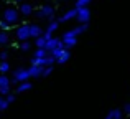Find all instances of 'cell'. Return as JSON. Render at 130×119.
<instances>
[{
	"instance_id": "18",
	"label": "cell",
	"mask_w": 130,
	"mask_h": 119,
	"mask_svg": "<svg viewBox=\"0 0 130 119\" xmlns=\"http://www.w3.org/2000/svg\"><path fill=\"white\" fill-rule=\"evenodd\" d=\"M64 50H66V48H64V45H61V46H58V48H54L53 51H51V55H53L54 58L58 60V58H59V56H61V53L64 51Z\"/></svg>"
},
{
	"instance_id": "28",
	"label": "cell",
	"mask_w": 130,
	"mask_h": 119,
	"mask_svg": "<svg viewBox=\"0 0 130 119\" xmlns=\"http://www.w3.org/2000/svg\"><path fill=\"white\" fill-rule=\"evenodd\" d=\"M5 99H7V103H8V104H12V103H15L17 98H15V94L10 93V94H7V96H5Z\"/></svg>"
},
{
	"instance_id": "29",
	"label": "cell",
	"mask_w": 130,
	"mask_h": 119,
	"mask_svg": "<svg viewBox=\"0 0 130 119\" xmlns=\"http://www.w3.org/2000/svg\"><path fill=\"white\" fill-rule=\"evenodd\" d=\"M7 58H8V53L7 51H0V61H7Z\"/></svg>"
},
{
	"instance_id": "31",
	"label": "cell",
	"mask_w": 130,
	"mask_h": 119,
	"mask_svg": "<svg viewBox=\"0 0 130 119\" xmlns=\"http://www.w3.org/2000/svg\"><path fill=\"white\" fill-rule=\"evenodd\" d=\"M114 114H115V109L109 111V114H107V116H105V119H114Z\"/></svg>"
},
{
	"instance_id": "11",
	"label": "cell",
	"mask_w": 130,
	"mask_h": 119,
	"mask_svg": "<svg viewBox=\"0 0 130 119\" xmlns=\"http://www.w3.org/2000/svg\"><path fill=\"white\" fill-rule=\"evenodd\" d=\"M76 17H77V8H71V10H68V12L64 13L63 18H61L59 22H69V20L76 18Z\"/></svg>"
},
{
	"instance_id": "3",
	"label": "cell",
	"mask_w": 130,
	"mask_h": 119,
	"mask_svg": "<svg viewBox=\"0 0 130 119\" xmlns=\"http://www.w3.org/2000/svg\"><path fill=\"white\" fill-rule=\"evenodd\" d=\"M28 80H30V71L25 70V68H18L13 73L12 83H23V81H28Z\"/></svg>"
},
{
	"instance_id": "24",
	"label": "cell",
	"mask_w": 130,
	"mask_h": 119,
	"mask_svg": "<svg viewBox=\"0 0 130 119\" xmlns=\"http://www.w3.org/2000/svg\"><path fill=\"white\" fill-rule=\"evenodd\" d=\"M91 2L92 0H76V7L77 8H79V7H87Z\"/></svg>"
},
{
	"instance_id": "2",
	"label": "cell",
	"mask_w": 130,
	"mask_h": 119,
	"mask_svg": "<svg viewBox=\"0 0 130 119\" xmlns=\"http://www.w3.org/2000/svg\"><path fill=\"white\" fill-rule=\"evenodd\" d=\"M63 45H64V48L66 50H69V48H73V46H76V43H77V35L73 32V30H69V32H66L63 35Z\"/></svg>"
},
{
	"instance_id": "21",
	"label": "cell",
	"mask_w": 130,
	"mask_h": 119,
	"mask_svg": "<svg viewBox=\"0 0 130 119\" xmlns=\"http://www.w3.org/2000/svg\"><path fill=\"white\" fill-rule=\"evenodd\" d=\"M44 56H48V51L44 48H36L35 51V58H44Z\"/></svg>"
},
{
	"instance_id": "19",
	"label": "cell",
	"mask_w": 130,
	"mask_h": 119,
	"mask_svg": "<svg viewBox=\"0 0 130 119\" xmlns=\"http://www.w3.org/2000/svg\"><path fill=\"white\" fill-rule=\"evenodd\" d=\"M86 30H87V23H81V25H79V27H76L73 32L76 33V35H81V33H84Z\"/></svg>"
},
{
	"instance_id": "6",
	"label": "cell",
	"mask_w": 130,
	"mask_h": 119,
	"mask_svg": "<svg viewBox=\"0 0 130 119\" xmlns=\"http://www.w3.org/2000/svg\"><path fill=\"white\" fill-rule=\"evenodd\" d=\"M36 15L40 17V18H50V20H54V8L51 5H43L41 8L38 10V13Z\"/></svg>"
},
{
	"instance_id": "15",
	"label": "cell",
	"mask_w": 130,
	"mask_h": 119,
	"mask_svg": "<svg viewBox=\"0 0 130 119\" xmlns=\"http://www.w3.org/2000/svg\"><path fill=\"white\" fill-rule=\"evenodd\" d=\"M58 27H59V22H56V20H51L50 25H48V28H46V33H51V35H53V33L58 30Z\"/></svg>"
},
{
	"instance_id": "22",
	"label": "cell",
	"mask_w": 130,
	"mask_h": 119,
	"mask_svg": "<svg viewBox=\"0 0 130 119\" xmlns=\"http://www.w3.org/2000/svg\"><path fill=\"white\" fill-rule=\"evenodd\" d=\"M8 33L7 32H0V45H7L8 43Z\"/></svg>"
},
{
	"instance_id": "32",
	"label": "cell",
	"mask_w": 130,
	"mask_h": 119,
	"mask_svg": "<svg viewBox=\"0 0 130 119\" xmlns=\"http://www.w3.org/2000/svg\"><path fill=\"white\" fill-rule=\"evenodd\" d=\"M124 111H125L127 114H130V104H128V103H127V104L124 106Z\"/></svg>"
},
{
	"instance_id": "9",
	"label": "cell",
	"mask_w": 130,
	"mask_h": 119,
	"mask_svg": "<svg viewBox=\"0 0 130 119\" xmlns=\"http://www.w3.org/2000/svg\"><path fill=\"white\" fill-rule=\"evenodd\" d=\"M63 45V42H61V40H58V38H50L46 42V46H44V50H46V51H53L54 48H58V46H61Z\"/></svg>"
},
{
	"instance_id": "12",
	"label": "cell",
	"mask_w": 130,
	"mask_h": 119,
	"mask_svg": "<svg viewBox=\"0 0 130 119\" xmlns=\"http://www.w3.org/2000/svg\"><path fill=\"white\" fill-rule=\"evenodd\" d=\"M41 35H43L41 27H38V25H30V36H31V38H38V36H41Z\"/></svg>"
},
{
	"instance_id": "23",
	"label": "cell",
	"mask_w": 130,
	"mask_h": 119,
	"mask_svg": "<svg viewBox=\"0 0 130 119\" xmlns=\"http://www.w3.org/2000/svg\"><path fill=\"white\" fill-rule=\"evenodd\" d=\"M8 106H10V104L7 103L5 96H2V94H0V111H5V109H7Z\"/></svg>"
},
{
	"instance_id": "7",
	"label": "cell",
	"mask_w": 130,
	"mask_h": 119,
	"mask_svg": "<svg viewBox=\"0 0 130 119\" xmlns=\"http://www.w3.org/2000/svg\"><path fill=\"white\" fill-rule=\"evenodd\" d=\"M89 18H91V12H89L87 7H79L77 8V20L81 23H87Z\"/></svg>"
},
{
	"instance_id": "10",
	"label": "cell",
	"mask_w": 130,
	"mask_h": 119,
	"mask_svg": "<svg viewBox=\"0 0 130 119\" xmlns=\"http://www.w3.org/2000/svg\"><path fill=\"white\" fill-rule=\"evenodd\" d=\"M33 88V84L30 83V81H23V83H18V86H17V93L22 94V93H26V91H30Z\"/></svg>"
},
{
	"instance_id": "8",
	"label": "cell",
	"mask_w": 130,
	"mask_h": 119,
	"mask_svg": "<svg viewBox=\"0 0 130 119\" xmlns=\"http://www.w3.org/2000/svg\"><path fill=\"white\" fill-rule=\"evenodd\" d=\"M43 70H44V66L31 64V66L28 68V71H30V78H40V76H43Z\"/></svg>"
},
{
	"instance_id": "30",
	"label": "cell",
	"mask_w": 130,
	"mask_h": 119,
	"mask_svg": "<svg viewBox=\"0 0 130 119\" xmlns=\"http://www.w3.org/2000/svg\"><path fill=\"white\" fill-rule=\"evenodd\" d=\"M114 119H122V111L115 109V114H114Z\"/></svg>"
},
{
	"instance_id": "33",
	"label": "cell",
	"mask_w": 130,
	"mask_h": 119,
	"mask_svg": "<svg viewBox=\"0 0 130 119\" xmlns=\"http://www.w3.org/2000/svg\"><path fill=\"white\" fill-rule=\"evenodd\" d=\"M13 2H23V0H13Z\"/></svg>"
},
{
	"instance_id": "14",
	"label": "cell",
	"mask_w": 130,
	"mask_h": 119,
	"mask_svg": "<svg viewBox=\"0 0 130 119\" xmlns=\"http://www.w3.org/2000/svg\"><path fill=\"white\" fill-rule=\"evenodd\" d=\"M69 58H71V53H69V50H64V51L61 53V56L56 60V63H59V64H64V63H66V61L69 60Z\"/></svg>"
},
{
	"instance_id": "20",
	"label": "cell",
	"mask_w": 130,
	"mask_h": 119,
	"mask_svg": "<svg viewBox=\"0 0 130 119\" xmlns=\"http://www.w3.org/2000/svg\"><path fill=\"white\" fill-rule=\"evenodd\" d=\"M8 71H10V64L7 63V61H0V73L5 74V73H8Z\"/></svg>"
},
{
	"instance_id": "27",
	"label": "cell",
	"mask_w": 130,
	"mask_h": 119,
	"mask_svg": "<svg viewBox=\"0 0 130 119\" xmlns=\"http://www.w3.org/2000/svg\"><path fill=\"white\" fill-rule=\"evenodd\" d=\"M51 73H53V66H44V70H43V76L46 78V76H50Z\"/></svg>"
},
{
	"instance_id": "25",
	"label": "cell",
	"mask_w": 130,
	"mask_h": 119,
	"mask_svg": "<svg viewBox=\"0 0 130 119\" xmlns=\"http://www.w3.org/2000/svg\"><path fill=\"white\" fill-rule=\"evenodd\" d=\"M30 43L28 42H22V45H20V50H22V51H30Z\"/></svg>"
},
{
	"instance_id": "34",
	"label": "cell",
	"mask_w": 130,
	"mask_h": 119,
	"mask_svg": "<svg viewBox=\"0 0 130 119\" xmlns=\"http://www.w3.org/2000/svg\"><path fill=\"white\" fill-rule=\"evenodd\" d=\"M63 2H66V0H63Z\"/></svg>"
},
{
	"instance_id": "4",
	"label": "cell",
	"mask_w": 130,
	"mask_h": 119,
	"mask_svg": "<svg viewBox=\"0 0 130 119\" xmlns=\"http://www.w3.org/2000/svg\"><path fill=\"white\" fill-rule=\"evenodd\" d=\"M17 40H20V42H28L31 36H30V25H20L17 27Z\"/></svg>"
},
{
	"instance_id": "17",
	"label": "cell",
	"mask_w": 130,
	"mask_h": 119,
	"mask_svg": "<svg viewBox=\"0 0 130 119\" xmlns=\"http://www.w3.org/2000/svg\"><path fill=\"white\" fill-rule=\"evenodd\" d=\"M46 42H48V40L44 38L43 35L38 36V38H35V45L38 46V48H44V46H46Z\"/></svg>"
},
{
	"instance_id": "13",
	"label": "cell",
	"mask_w": 130,
	"mask_h": 119,
	"mask_svg": "<svg viewBox=\"0 0 130 119\" xmlns=\"http://www.w3.org/2000/svg\"><path fill=\"white\" fill-rule=\"evenodd\" d=\"M22 15H25V17H28V15H31L33 13V7L30 5V3H22L20 5V10H18Z\"/></svg>"
},
{
	"instance_id": "26",
	"label": "cell",
	"mask_w": 130,
	"mask_h": 119,
	"mask_svg": "<svg viewBox=\"0 0 130 119\" xmlns=\"http://www.w3.org/2000/svg\"><path fill=\"white\" fill-rule=\"evenodd\" d=\"M8 28H10V25H8V23H7L5 20H0V30H2V32H7Z\"/></svg>"
},
{
	"instance_id": "5",
	"label": "cell",
	"mask_w": 130,
	"mask_h": 119,
	"mask_svg": "<svg viewBox=\"0 0 130 119\" xmlns=\"http://www.w3.org/2000/svg\"><path fill=\"white\" fill-rule=\"evenodd\" d=\"M10 84H12V80L7 74H0V94L2 96L10 94Z\"/></svg>"
},
{
	"instance_id": "1",
	"label": "cell",
	"mask_w": 130,
	"mask_h": 119,
	"mask_svg": "<svg viewBox=\"0 0 130 119\" xmlns=\"http://www.w3.org/2000/svg\"><path fill=\"white\" fill-rule=\"evenodd\" d=\"M2 20H5V22L8 23L10 27H12V25H15V23L20 20V12H18L17 8H13V7H7V8L3 10Z\"/></svg>"
},
{
	"instance_id": "16",
	"label": "cell",
	"mask_w": 130,
	"mask_h": 119,
	"mask_svg": "<svg viewBox=\"0 0 130 119\" xmlns=\"http://www.w3.org/2000/svg\"><path fill=\"white\" fill-rule=\"evenodd\" d=\"M54 61H56V58H54L51 53H48V56H44V58H43V66H53Z\"/></svg>"
}]
</instances>
